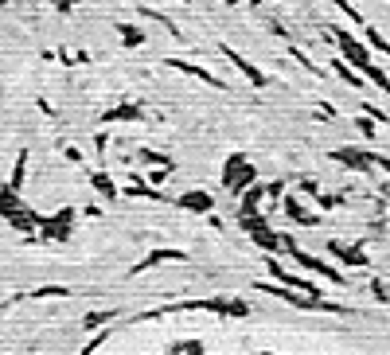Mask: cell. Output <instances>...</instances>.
<instances>
[{"label": "cell", "instance_id": "5b68a950", "mask_svg": "<svg viewBox=\"0 0 390 355\" xmlns=\"http://www.w3.org/2000/svg\"><path fill=\"white\" fill-rule=\"evenodd\" d=\"M336 4H340V8H343V16H352V20H359V12H355L352 4H347V0H336Z\"/></svg>", "mask_w": 390, "mask_h": 355}, {"label": "cell", "instance_id": "7a4b0ae2", "mask_svg": "<svg viewBox=\"0 0 390 355\" xmlns=\"http://www.w3.org/2000/svg\"><path fill=\"white\" fill-rule=\"evenodd\" d=\"M336 160H343V164H352V168H367V157H359V152H352V148H343V152H336Z\"/></svg>", "mask_w": 390, "mask_h": 355}, {"label": "cell", "instance_id": "3957f363", "mask_svg": "<svg viewBox=\"0 0 390 355\" xmlns=\"http://www.w3.org/2000/svg\"><path fill=\"white\" fill-rule=\"evenodd\" d=\"M367 39H371V43H375V47L382 51V55H390V43H387V39H382V36H378L375 27H367Z\"/></svg>", "mask_w": 390, "mask_h": 355}, {"label": "cell", "instance_id": "6da1fadb", "mask_svg": "<svg viewBox=\"0 0 390 355\" xmlns=\"http://www.w3.org/2000/svg\"><path fill=\"white\" fill-rule=\"evenodd\" d=\"M336 39H340V47H343V55H347V59H352L355 67H363V71H371V59H367V51L359 47V43H355V39L347 36V32H336Z\"/></svg>", "mask_w": 390, "mask_h": 355}, {"label": "cell", "instance_id": "277c9868", "mask_svg": "<svg viewBox=\"0 0 390 355\" xmlns=\"http://www.w3.org/2000/svg\"><path fill=\"white\" fill-rule=\"evenodd\" d=\"M336 74H340V78H347V82H352V86H359V82H363V78H355V74L347 71V67H343V62H336Z\"/></svg>", "mask_w": 390, "mask_h": 355}, {"label": "cell", "instance_id": "8992f818", "mask_svg": "<svg viewBox=\"0 0 390 355\" xmlns=\"http://www.w3.org/2000/svg\"><path fill=\"white\" fill-rule=\"evenodd\" d=\"M250 4H257V0H250Z\"/></svg>", "mask_w": 390, "mask_h": 355}]
</instances>
